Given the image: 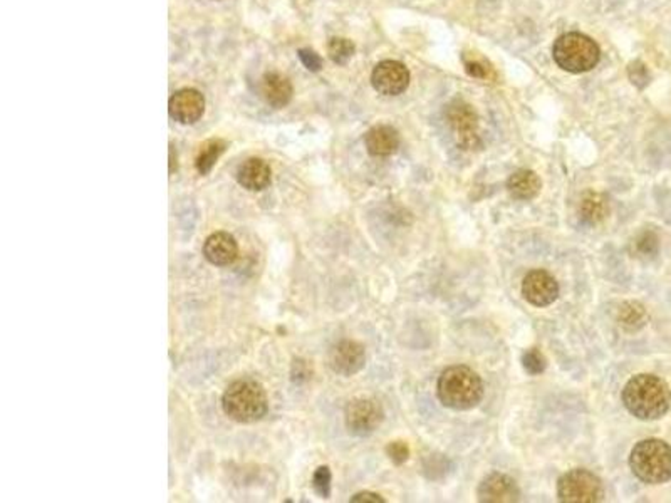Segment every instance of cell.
<instances>
[{
	"label": "cell",
	"instance_id": "cell-1",
	"mask_svg": "<svg viewBox=\"0 0 671 503\" xmlns=\"http://www.w3.org/2000/svg\"><path fill=\"white\" fill-rule=\"evenodd\" d=\"M623 403L638 420L655 421L670 412V386L658 376H632L623 389Z\"/></svg>",
	"mask_w": 671,
	"mask_h": 503
},
{
	"label": "cell",
	"instance_id": "cell-2",
	"mask_svg": "<svg viewBox=\"0 0 671 503\" xmlns=\"http://www.w3.org/2000/svg\"><path fill=\"white\" fill-rule=\"evenodd\" d=\"M482 377L466 366L447 368L439 377L437 393L443 406L455 412H466L484 400Z\"/></svg>",
	"mask_w": 671,
	"mask_h": 503
},
{
	"label": "cell",
	"instance_id": "cell-3",
	"mask_svg": "<svg viewBox=\"0 0 671 503\" xmlns=\"http://www.w3.org/2000/svg\"><path fill=\"white\" fill-rule=\"evenodd\" d=\"M267 395L254 379H239L222 396L223 413L237 423H254L267 413Z\"/></svg>",
	"mask_w": 671,
	"mask_h": 503
},
{
	"label": "cell",
	"instance_id": "cell-4",
	"mask_svg": "<svg viewBox=\"0 0 671 503\" xmlns=\"http://www.w3.org/2000/svg\"><path fill=\"white\" fill-rule=\"evenodd\" d=\"M634 477L649 485L671 480V445L663 439H643L634 445L630 455Z\"/></svg>",
	"mask_w": 671,
	"mask_h": 503
},
{
	"label": "cell",
	"instance_id": "cell-5",
	"mask_svg": "<svg viewBox=\"0 0 671 503\" xmlns=\"http://www.w3.org/2000/svg\"><path fill=\"white\" fill-rule=\"evenodd\" d=\"M553 57L561 69L580 74L597 65L601 51L591 38L580 32H569L555 40Z\"/></svg>",
	"mask_w": 671,
	"mask_h": 503
},
{
	"label": "cell",
	"instance_id": "cell-6",
	"mask_svg": "<svg viewBox=\"0 0 671 503\" xmlns=\"http://www.w3.org/2000/svg\"><path fill=\"white\" fill-rule=\"evenodd\" d=\"M557 497L564 503H597L605 500V487L593 472L576 468L557 481Z\"/></svg>",
	"mask_w": 671,
	"mask_h": 503
},
{
	"label": "cell",
	"instance_id": "cell-7",
	"mask_svg": "<svg viewBox=\"0 0 671 503\" xmlns=\"http://www.w3.org/2000/svg\"><path fill=\"white\" fill-rule=\"evenodd\" d=\"M447 123L450 125L458 148L465 152H475L482 148V136L478 129L477 113L470 104L464 101H453L447 108Z\"/></svg>",
	"mask_w": 671,
	"mask_h": 503
},
{
	"label": "cell",
	"instance_id": "cell-8",
	"mask_svg": "<svg viewBox=\"0 0 671 503\" xmlns=\"http://www.w3.org/2000/svg\"><path fill=\"white\" fill-rule=\"evenodd\" d=\"M344 420L349 433L356 437H368L375 433L385 420V410L375 398H354L344 410Z\"/></svg>",
	"mask_w": 671,
	"mask_h": 503
},
{
	"label": "cell",
	"instance_id": "cell-9",
	"mask_svg": "<svg viewBox=\"0 0 671 503\" xmlns=\"http://www.w3.org/2000/svg\"><path fill=\"white\" fill-rule=\"evenodd\" d=\"M559 284L545 271H532L522 281V296L536 308H547L554 304L559 297Z\"/></svg>",
	"mask_w": 671,
	"mask_h": 503
},
{
	"label": "cell",
	"instance_id": "cell-10",
	"mask_svg": "<svg viewBox=\"0 0 671 503\" xmlns=\"http://www.w3.org/2000/svg\"><path fill=\"white\" fill-rule=\"evenodd\" d=\"M371 82L379 94L398 96L410 84V71L398 61H383L373 69Z\"/></svg>",
	"mask_w": 671,
	"mask_h": 503
},
{
	"label": "cell",
	"instance_id": "cell-11",
	"mask_svg": "<svg viewBox=\"0 0 671 503\" xmlns=\"http://www.w3.org/2000/svg\"><path fill=\"white\" fill-rule=\"evenodd\" d=\"M366 364V352L360 343L344 339L329 351V366L336 375L353 376Z\"/></svg>",
	"mask_w": 671,
	"mask_h": 503
},
{
	"label": "cell",
	"instance_id": "cell-12",
	"mask_svg": "<svg viewBox=\"0 0 671 503\" xmlns=\"http://www.w3.org/2000/svg\"><path fill=\"white\" fill-rule=\"evenodd\" d=\"M170 117L180 125H194L205 111V98L200 91L187 88L177 91L168 103Z\"/></svg>",
	"mask_w": 671,
	"mask_h": 503
},
{
	"label": "cell",
	"instance_id": "cell-13",
	"mask_svg": "<svg viewBox=\"0 0 671 503\" xmlns=\"http://www.w3.org/2000/svg\"><path fill=\"white\" fill-rule=\"evenodd\" d=\"M477 497L484 503L517 502L520 490L514 478L503 473H491L478 485Z\"/></svg>",
	"mask_w": 671,
	"mask_h": 503
},
{
	"label": "cell",
	"instance_id": "cell-14",
	"mask_svg": "<svg viewBox=\"0 0 671 503\" xmlns=\"http://www.w3.org/2000/svg\"><path fill=\"white\" fill-rule=\"evenodd\" d=\"M204 256L214 265H231L239 256L237 240L229 232L212 233L204 244Z\"/></svg>",
	"mask_w": 671,
	"mask_h": 503
},
{
	"label": "cell",
	"instance_id": "cell-15",
	"mask_svg": "<svg viewBox=\"0 0 671 503\" xmlns=\"http://www.w3.org/2000/svg\"><path fill=\"white\" fill-rule=\"evenodd\" d=\"M272 171L262 158H248L237 169V181L248 192H260L271 185Z\"/></svg>",
	"mask_w": 671,
	"mask_h": 503
},
{
	"label": "cell",
	"instance_id": "cell-16",
	"mask_svg": "<svg viewBox=\"0 0 671 503\" xmlns=\"http://www.w3.org/2000/svg\"><path fill=\"white\" fill-rule=\"evenodd\" d=\"M260 96L272 108L281 109L292 100V84L284 74L269 73L260 81Z\"/></svg>",
	"mask_w": 671,
	"mask_h": 503
},
{
	"label": "cell",
	"instance_id": "cell-17",
	"mask_svg": "<svg viewBox=\"0 0 671 503\" xmlns=\"http://www.w3.org/2000/svg\"><path fill=\"white\" fill-rule=\"evenodd\" d=\"M368 153L373 156H389L400 148V133L393 126L379 125L370 129L364 136Z\"/></svg>",
	"mask_w": 671,
	"mask_h": 503
},
{
	"label": "cell",
	"instance_id": "cell-18",
	"mask_svg": "<svg viewBox=\"0 0 671 503\" xmlns=\"http://www.w3.org/2000/svg\"><path fill=\"white\" fill-rule=\"evenodd\" d=\"M609 212H611V205H609V198L606 195L593 192V190L582 195L580 207H578V213L582 223L596 227L607 219Z\"/></svg>",
	"mask_w": 671,
	"mask_h": 503
},
{
	"label": "cell",
	"instance_id": "cell-19",
	"mask_svg": "<svg viewBox=\"0 0 671 503\" xmlns=\"http://www.w3.org/2000/svg\"><path fill=\"white\" fill-rule=\"evenodd\" d=\"M541 188H543V181L532 169H518L507 180L509 194L512 195L516 200H522V202H529L532 198H536L541 194Z\"/></svg>",
	"mask_w": 671,
	"mask_h": 503
},
{
	"label": "cell",
	"instance_id": "cell-20",
	"mask_svg": "<svg viewBox=\"0 0 671 503\" xmlns=\"http://www.w3.org/2000/svg\"><path fill=\"white\" fill-rule=\"evenodd\" d=\"M648 319L649 317H648L645 306L634 300L623 302L616 310V323L626 333H638L640 329L645 327Z\"/></svg>",
	"mask_w": 671,
	"mask_h": 503
},
{
	"label": "cell",
	"instance_id": "cell-21",
	"mask_svg": "<svg viewBox=\"0 0 671 503\" xmlns=\"http://www.w3.org/2000/svg\"><path fill=\"white\" fill-rule=\"evenodd\" d=\"M227 150V143L223 140H208L204 143L198 150V155L195 158V168L200 175H208L215 163L219 161L220 156Z\"/></svg>",
	"mask_w": 671,
	"mask_h": 503
},
{
	"label": "cell",
	"instance_id": "cell-22",
	"mask_svg": "<svg viewBox=\"0 0 671 503\" xmlns=\"http://www.w3.org/2000/svg\"><path fill=\"white\" fill-rule=\"evenodd\" d=\"M659 250L658 235L651 230H645L634 237L632 242V257L641 258V260H649L657 257Z\"/></svg>",
	"mask_w": 671,
	"mask_h": 503
},
{
	"label": "cell",
	"instance_id": "cell-23",
	"mask_svg": "<svg viewBox=\"0 0 671 503\" xmlns=\"http://www.w3.org/2000/svg\"><path fill=\"white\" fill-rule=\"evenodd\" d=\"M327 54L336 65H346L354 54V44L344 38H333L327 44Z\"/></svg>",
	"mask_w": 671,
	"mask_h": 503
},
{
	"label": "cell",
	"instance_id": "cell-24",
	"mask_svg": "<svg viewBox=\"0 0 671 503\" xmlns=\"http://www.w3.org/2000/svg\"><path fill=\"white\" fill-rule=\"evenodd\" d=\"M522 366L524 369L532 376L541 375L547 366V361L544 358L543 352L537 351V349H529L524 352L522 356Z\"/></svg>",
	"mask_w": 671,
	"mask_h": 503
},
{
	"label": "cell",
	"instance_id": "cell-25",
	"mask_svg": "<svg viewBox=\"0 0 671 503\" xmlns=\"http://www.w3.org/2000/svg\"><path fill=\"white\" fill-rule=\"evenodd\" d=\"M331 470L327 466H319L316 472H314V477H312V487L316 493L323 499H329L331 495Z\"/></svg>",
	"mask_w": 671,
	"mask_h": 503
},
{
	"label": "cell",
	"instance_id": "cell-26",
	"mask_svg": "<svg viewBox=\"0 0 671 503\" xmlns=\"http://www.w3.org/2000/svg\"><path fill=\"white\" fill-rule=\"evenodd\" d=\"M388 456L393 464H405L410 458V448L405 441H391L387 447Z\"/></svg>",
	"mask_w": 671,
	"mask_h": 503
},
{
	"label": "cell",
	"instance_id": "cell-27",
	"mask_svg": "<svg viewBox=\"0 0 671 503\" xmlns=\"http://www.w3.org/2000/svg\"><path fill=\"white\" fill-rule=\"evenodd\" d=\"M299 57H301L302 65H306L309 71H314V73L321 71L323 59L319 57V54H316V52L310 51V49H299Z\"/></svg>",
	"mask_w": 671,
	"mask_h": 503
},
{
	"label": "cell",
	"instance_id": "cell-28",
	"mask_svg": "<svg viewBox=\"0 0 671 503\" xmlns=\"http://www.w3.org/2000/svg\"><path fill=\"white\" fill-rule=\"evenodd\" d=\"M465 69H466V73L472 78H489V67L485 65V63H482V61H475V59L468 61V59H465Z\"/></svg>",
	"mask_w": 671,
	"mask_h": 503
},
{
	"label": "cell",
	"instance_id": "cell-29",
	"mask_svg": "<svg viewBox=\"0 0 671 503\" xmlns=\"http://www.w3.org/2000/svg\"><path fill=\"white\" fill-rule=\"evenodd\" d=\"M351 502L385 503V499H383V497H379V495H376V493H371V491H362V493H356L354 497H351Z\"/></svg>",
	"mask_w": 671,
	"mask_h": 503
},
{
	"label": "cell",
	"instance_id": "cell-30",
	"mask_svg": "<svg viewBox=\"0 0 671 503\" xmlns=\"http://www.w3.org/2000/svg\"><path fill=\"white\" fill-rule=\"evenodd\" d=\"M309 377V371L306 368V362L304 361H294V369H292V379L294 381H304Z\"/></svg>",
	"mask_w": 671,
	"mask_h": 503
},
{
	"label": "cell",
	"instance_id": "cell-31",
	"mask_svg": "<svg viewBox=\"0 0 671 503\" xmlns=\"http://www.w3.org/2000/svg\"><path fill=\"white\" fill-rule=\"evenodd\" d=\"M175 169H177V153H175L173 144H170V173H175Z\"/></svg>",
	"mask_w": 671,
	"mask_h": 503
}]
</instances>
